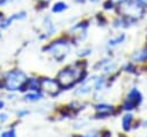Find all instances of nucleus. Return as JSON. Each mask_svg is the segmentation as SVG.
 Here are the masks:
<instances>
[{
  "label": "nucleus",
  "instance_id": "obj_4",
  "mask_svg": "<svg viewBox=\"0 0 147 137\" xmlns=\"http://www.w3.org/2000/svg\"><path fill=\"white\" fill-rule=\"evenodd\" d=\"M103 85V79L101 77H92L90 79H87L86 82H84L82 84V86L76 91L77 94H86L88 92H91L92 90H100Z\"/></svg>",
  "mask_w": 147,
  "mask_h": 137
},
{
  "label": "nucleus",
  "instance_id": "obj_19",
  "mask_svg": "<svg viewBox=\"0 0 147 137\" xmlns=\"http://www.w3.org/2000/svg\"><path fill=\"white\" fill-rule=\"evenodd\" d=\"M11 0H0V7H3V6H6L8 2H10Z\"/></svg>",
  "mask_w": 147,
  "mask_h": 137
},
{
  "label": "nucleus",
  "instance_id": "obj_21",
  "mask_svg": "<svg viewBox=\"0 0 147 137\" xmlns=\"http://www.w3.org/2000/svg\"><path fill=\"white\" fill-rule=\"evenodd\" d=\"M75 2H78V3H82V2H84L85 0H74Z\"/></svg>",
  "mask_w": 147,
  "mask_h": 137
},
{
  "label": "nucleus",
  "instance_id": "obj_1",
  "mask_svg": "<svg viewBox=\"0 0 147 137\" xmlns=\"http://www.w3.org/2000/svg\"><path fill=\"white\" fill-rule=\"evenodd\" d=\"M83 76V70L78 68H67L59 73L57 82L60 86L69 87Z\"/></svg>",
  "mask_w": 147,
  "mask_h": 137
},
{
  "label": "nucleus",
  "instance_id": "obj_7",
  "mask_svg": "<svg viewBox=\"0 0 147 137\" xmlns=\"http://www.w3.org/2000/svg\"><path fill=\"white\" fill-rule=\"evenodd\" d=\"M25 17V12H20V13H16V14H13V15H10L9 17H7V18H5L1 23H0V26L2 28V29H6V28H8L14 21H17V20H22V18H24Z\"/></svg>",
  "mask_w": 147,
  "mask_h": 137
},
{
  "label": "nucleus",
  "instance_id": "obj_5",
  "mask_svg": "<svg viewBox=\"0 0 147 137\" xmlns=\"http://www.w3.org/2000/svg\"><path fill=\"white\" fill-rule=\"evenodd\" d=\"M141 99H142V97H141V93L137 90V89H131V91L129 92V94H127V100L124 102V105H123V108L124 109H132L134 106H137V105H139L140 102H141Z\"/></svg>",
  "mask_w": 147,
  "mask_h": 137
},
{
  "label": "nucleus",
  "instance_id": "obj_18",
  "mask_svg": "<svg viewBox=\"0 0 147 137\" xmlns=\"http://www.w3.org/2000/svg\"><path fill=\"white\" fill-rule=\"evenodd\" d=\"M136 1H137L139 5H141L144 8L147 7V0H136Z\"/></svg>",
  "mask_w": 147,
  "mask_h": 137
},
{
  "label": "nucleus",
  "instance_id": "obj_13",
  "mask_svg": "<svg viewBox=\"0 0 147 137\" xmlns=\"http://www.w3.org/2000/svg\"><path fill=\"white\" fill-rule=\"evenodd\" d=\"M96 111L101 114H108L109 112L113 111V107L109 105H98L96 106Z\"/></svg>",
  "mask_w": 147,
  "mask_h": 137
},
{
  "label": "nucleus",
  "instance_id": "obj_6",
  "mask_svg": "<svg viewBox=\"0 0 147 137\" xmlns=\"http://www.w3.org/2000/svg\"><path fill=\"white\" fill-rule=\"evenodd\" d=\"M40 86L49 94H56L60 91V84L57 81L51 78H42L40 81Z\"/></svg>",
  "mask_w": 147,
  "mask_h": 137
},
{
  "label": "nucleus",
  "instance_id": "obj_23",
  "mask_svg": "<svg viewBox=\"0 0 147 137\" xmlns=\"http://www.w3.org/2000/svg\"><path fill=\"white\" fill-rule=\"evenodd\" d=\"M90 1H92V2H95V1H98V0H90Z\"/></svg>",
  "mask_w": 147,
  "mask_h": 137
},
{
  "label": "nucleus",
  "instance_id": "obj_22",
  "mask_svg": "<svg viewBox=\"0 0 147 137\" xmlns=\"http://www.w3.org/2000/svg\"><path fill=\"white\" fill-rule=\"evenodd\" d=\"M2 107H3V101H1V100H0V109H1Z\"/></svg>",
  "mask_w": 147,
  "mask_h": 137
},
{
  "label": "nucleus",
  "instance_id": "obj_15",
  "mask_svg": "<svg viewBox=\"0 0 147 137\" xmlns=\"http://www.w3.org/2000/svg\"><path fill=\"white\" fill-rule=\"evenodd\" d=\"M41 98V94L40 93H28L25 96V99L26 100H31V101H34V100H39Z\"/></svg>",
  "mask_w": 147,
  "mask_h": 137
},
{
  "label": "nucleus",
  "instance_id": "obj_10",
  "mask_svg": "<svg viewBox=\"0 0 147 137\" xmlns=\"http://www.w3.org/2000/svg\"><path fill=\"white\" fill-rule=\"evenodd\" d=\"M124 39H125V35H124V33H121V35H118V36L115 37V38H110V39L108 40V45L111 46V47H113V46H116V45L123 43Z\"/></svg>",
  "mask_w": 147,
  "mask_h": 137
},
{
  "label": "nucleus",
  "instance_id": "obj_8",
  "mask_svg": "<svg viewBox=\"0 0 147 137\" xmlns=\"http://www.w3.org/2000/svg\"><path fill=\"white\" fill-rule=\"evenodd\" d=\"M132 60L136 62H142L147 60V48H144L141 51H137L132 55Z\"/></svg>",
  "mask_w": 147,
  "mask_h": 137
},
{
  "label": "nucleus",
  "instance_id": "obj_9",
  "mask_svg": "<svg viewBox=\"0 0 147 137\" xmlns=\"http://www.w3.org/2000/svg\"><path fill=\"white\" fill-rule=\"evenodd\" d=\"M65 9H68V5H67L65 2H62V1L55 2L54 6L52 7V12H53V13H62V12H64Z\"/></svg>",
  "mask_w": 147,
  "mask_h": 137
},
{
  "label": "nucleus",
  "instance_id": "obj_20",
  "mask_svg": "<svg viewBox=\"0 0 147 137\" xmlns=\"http://www.w3.org/2000/svg\"><path fill=\"white\" fill-rule=\"evenodd\" d=\"M110 1H113V3H123L124 1H126V0H110Z\"/></svg>",
  "mask_w": 147,
  "mask_h": 137
},
{
  "label": "nucleus",
  "instance_id": "obj_24",
  "mask_svg": "<svg viewBox=\"0 0 147 137\" xmlns=\"http://www.w3.org/2000/svg\"><path fill=\"white\" fill-rule=\"evenodd\" d=\"M145 125H146V127H147V120H146V122H145Z\"/></svg>",
  "mask_w": 147,
  "mask_h": 137
},
{
  "label": "nucleus",
  "instance_id": "obj_17",
  "mask_svg": "<svg viewBox=\"0 0 147 137\" xmlns=\"http://www.w3.org/2000/svg\"><path fill=\"white\" fill-rule=\"evenodd\" d=\"M78 137H100L96 132H91V134H87L85 136H78Z\"/></svg>",
  "mask_w": 147,
  "mask_h": 137
},
{
  "label": "nucleus",
  "instance_id": "obj_16",
  "mask_svg": "<svg viewBox=\"0 0 147 137\" xmlns=\"http://www.w3.org/2000/svg\"><path fill=\"white\" fill-rule=\"evenodd\" d=\"M1 137H16V135H15L14 130H7L1 134Z\"/></svg>",
  "mask_w": 147,
  "mask_h": 137
},
{
  "label": "nucleus",
  "instance_id": "obj_12",
  "mask_svg": "<svg viewBox=\"0 0 147 137\" xmlns=\"http://www.w3.org/2000/svg\"><path fill=\"white\" fill-rule=\"evenodd\" d=\"M131 122H132V115L131 114H125L122 119V127L124 130H129L130 125H131Z\"/></svg>",
  "mask_w": 147,
  "mask_h": 137
},
{
  "label": "nucleus",
  "instance_id": "obj_11",
  "mask_svg": "<svg viewBox=\"0 0 147 137\" xmlns=\"http://www.w3.org/2000/svg\"><path fill=\"white\" fill-rule=\"evenodd\" d=\"M44 26H45V29L47 30L48 35H52V33L55 31V26H54V24H53V22H52V20H51L49 17H46V18L44 20Z\"/></svg>",
  "mask_w": 147,
  "mask_h": 137
},
{
  "label": "nucleus",
  "instance_id": "obj_14",
  "mask_svg": "<svg viewBox=\"0 0 147 137\" xmlns=\"http://www.w3.org/2000/svg\"><path fill=\"white\" fill-rule=\"evenodd\" d=\"M26 83H28V87L31 89V90H38V87H39V85H40V82L38 83V81L34 79V78L29 79Z\"/></svg>",
  "mask_w": 147,
  "mask_h": 137
},
{
  "label": "nucleus",
  "instance_id": "obj_3",
  "mask_svg": "<svg viewBox=\"0 0 147 137\" xmlns=\"http://www.w3.org/2000/svg\"><path fill=\"white\" fill-rule=\"evenodd\" d=\"M47 50L54 55V58L56 60L61 61L67 56V54L69 52V46L63 40H56V41H53V44H51L47 47Z\"/></svg>",
  "mask_w": 147,
  "mask_h": 137
},
{
  "label": "nucleus",
  "instance_id": "obj_2",
  "mask_svg": "<svg viewBox=\"0 0 147 137\" xmlns=\"http://www.w3.org/2000/svg\"><path fill=\"white\" fill-rule=\"evenodd\" d=\"M28 82L25 74L21 70H11L6 76V89L9 91H16Z\"/></svg>",
  "mask_w": 147,
  "mask_h": 137
}]
</instances>
